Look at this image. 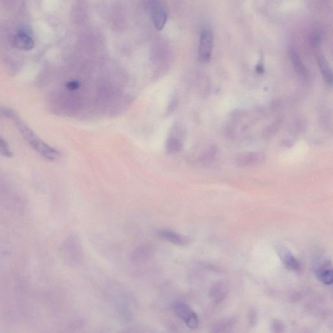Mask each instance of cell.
Returning a JSON list of instances; mask_svg holds the SVG:
<instances>
[{
    "mask_svg": "<svg viewBox=\"0 0 333 333\" xmlns=\"http://www.w3.org/2000/svg\"><path fill=\"white\" fill-rule=\"evenodd\" d=\"M0 115L14 121L19 131L33 149L46 159L54 160L60 157V153L38 138L33 130L21 120L18 114L11 109L0 108Z\"/></svg>",
    "mask_w": 333,
    "mask_h": 333,
    "instance_id": "cell-1",
    "label": "cell"
},
{
    "mask_svg": "<svg viewBox=\"0 0 333 333\" xmlns=\"http://www.w3.org/2000/svg\"><path fill=\"white\" fill-rule=\"evenodd\" d=\"M65 256L70 265L79 266L84 260V250L81 240L76 235L72 236L67 240L64 247Z\"/></svg>",
    "mask_w": 333,
    "mask_h": 333,
    "instance_id": "cell-2",
    "label": "cell"
},
{
    "mask_svg": "<svg viewBox=\"0 0 333 333\" xmlns=\"http://www.w3.org/2000/svg\"><path fill=\"white\" fill-rule=\"evenodd\" d=\"M177 317L183 321L186 326L191 329H198L199 319L198 315L186 303L177 302L173 307Z\"/></svg>",
    "mask_w": 333,
    "mask_h": 333,
    "instance_id": "cell-3",
    "label": "cell"
},
{
    "mask_svg": "<svg viewBox=\"0 0 333 333\" xmlns=\"http://www.w3.org/2000/svg\"><path fill=\"white\" fill-rule=\"evenodd\" d=\"M185 128L180 124H175L170 131L166 142V151L169 154H173L181 151L183 147L185 138Z\"/></svg>",
    "mask_w": 333,
    "mask_h": 333,
    "instance_id": "cell-4",
    "label": "cell"
},
{
    "mask_svg": "<svg viewBox=\"0 0 333 333\" xmlns=\"http://www.w3.org/2000/svg\"><path fill=\"white\" fill-rule=\"evenodd\" d=\"M213 35L211 31L205 30L202 31L199 46V60L203 63L210 62L213 50Z\"/></svg>",
    "mask_w": 333,
    "mask_h": 333,
    "instance_id": "cell-5",
    "label": "cell"
},
{
    "mask_svg": "<svg viewBox=\"0 0 333 333\" xmlns=\"http://www.w3.org/2000/svg\"><path fill=\"white\" fill-rule=\"evenodd\" d=\"M277 252L281 261H283L284 266L289 271L298 272L301 271V264L298 260L293 256L292 253L287 248L283 245H279L277 247Z\"/></svg>",
    "mask_w": 333,
    "mask_h": 333,
    "instance_id": "cell-6",
    "label": "cell"
},
{
    "mask_svg": "<svg viewBox=\"0 0 333 333\" xmlns=\"http://www.w3.org/2000/svg\"><path fill=\"white\" fill-rule=\"evenodd\" d=\"M157 236L165 241L177 245V246H186L190 243V239L186 236L170 229H162L158 231Z\"/></svg>",
    "mask_w": 333,
    "mask_h": 333,
    "instance_id": "cell-7",
    "label": "cell"
},
{
    "mask_svg": "<svg viewBox=\"0 0 333 333\" xmlns=\"http://www.w3.org/2000/svg\"><path fill=\"white\" fill-rule=\"evenodd\" d=\"M265 156L261 152H249L242 153L237 158V164L242 167H253L263 163Z\"/></svg>",
    "mask_w": 333,
    "mask_h": 333,
    "instance_id": "cell-8",
    "label": "cell"
},
{
    "mask_svg": "<svg viewBox=\"0 0 333 333\" xmlns=\"http://www.w3.org/2000/svg\"><path fill=\"white\" fill-rule=\"evenodd\" d=\"M150 16L157 30H162L166 23L167 15L164 7L159 2H152L150 6Z\"/></svg>",
    "mask_w": 333,
    "mask_h": 333,
    "instance_id": "cell-9",
    "label": "cell"
},
{
    "mask_svg": "<svg viewBox=\"0 0 333 333\" xmlns=\"http://www.w3.org/2000/svg\"><path fill=\"white\" fill-rule=\"evenodd\" d=\"M318 280L325 285H330L332 283V264L329 261L324 262L316 271Z\"/></svg>",
    "mask_w": 333,
    "mask_h": 333,
    "instance_id": "cell-10",
    "label": "cell"
},
{
    "mask_svg": "<svg viewBox=\"0 0 333 333\" xmlns=\"http://www.w3.org/2000/svg\"><path fill=\"white\" fill-rule=\"evenodd\" d=\"M14 43L16 47L24 50H30L35 46L33 38L25 31H19L16 34Z\"/></svg>",
    "mask_w": 333,
    "mask_h": 333,
    "instance_id": "cell-11",
    "label": "cell"
},
{
    "mask_svg": "<svg viewBox=\"0 0 333 333\" xmlns=\"http://www.w3.org/2000/svg\"><path fill=\"white\" fill-rule=\"evenodd\" d=\"M227 293V288L225 284L218 282L213 284L211 287L210 292V298L216 303H220L224 300Z\"/></svg>",
    "mask_w": 333,
    "mask_h": 333,
    "instance_id": "cell-12",
    "label": "cell"
},
{
    "mask_svg": "<svg viewBox=\"0 0 333 333\" xmlns=\"http://www.w3.org/2000/svg\"><path fill=\"white\" fill-rule=\"evenodd\" d=\"M317 61L318 65H319L321 73L322 76L324 77L325 82L328 84H331L332 82V70L329 66L325 57L322 54L317 55Z\"/></svg>",
    "mask_w": 333,
    "mask_h": 333,
    "instance_id": "cell-13",
    "label": "cell"
},
{
    "mask_svg": "<svg viewBox=\"0 0 333 333\" xmlns=\"http://www.w3.org/2000/svg\"><path fill=\"white\" fill-rule=\"evenodd\" d=\"M290 55L291 62H292L294 69L296 72L303 79H307V72L306 68L304 66L302 61L296 51L291 50Z\"/></svg>",
    "mask_w": 333,
    "mask_h": 333,
    "instance_id": "cell-14",
    "label": "cell"
},
{
    "mask_svg": "<svg viewBox=\"0 0 333 333\" xmlns=\"http://www.w3.org/2000/svg\"><path fill=\"white\" fill-rule=\"evenodd\" d=\"M219 154H220V151H219L218 148L212 146L210 148V149L202 155L201 162L203 164L206 165L213 164L218 160Z\"/></svg>",
    "mask_w": 333,
    "mask_h": 333,
    "instance_id": "cell-15",
    "label": "cell"
},
{
    "mask_svg": "<svg viewBox=\"0 0 333 333\" xmlns=\"http://www.w3.org/2000/svg\"><path fill=\"white\" fill-rule=\"evenodd\" d=\"M235 321L233 319H227L220 321L212 328L213 332H227L231 331L234 326Z\"/></svg>",
    "mask_w": 333,
    "mask_h": 333,
    "instance_id": "cell-16",
    "label": "cell"
},
{
    "mask_svg": "<svg viewBox=\"0 0 333 333\" xmlns=\"http://www.w3.org/2000/svg\"><path fill=\"white\" fill-rule=\"evenodd\" d=\"M150 254V250L147 246H142L138 248L133 251L132 255V260L137 261L138 260L142 261L143 259H147Z\"/></svg>",
    "mask_w": 333,
    "mask_h": 333,
    "instance_id": "cell-17",
    "label": "cell"
},
{
    "mask_svg": "<svg viewBox=\"0 0 333 333\" xmlns=\"http://www.w3.org/2000/svg\"><path fill=\"white\" fill-rule=\"evenodd\" d=\"M0 154L7 158H11L13 156V152H12L8 144H7L6 141L1 137H0Z\"/></svg>",
    "mask_w": 333,
    "mask_h": 333,
    "instance_id": "cell-18",
    "label": "cell"
},
{
    "mask_svg": "<svg viewBox=\"0 0 333 333\" xmlns=\"http://www.w3.org/2000/svg\"><path fill=\"white\" fill-rule=\"evenodd\" d=\"M271 329L273 332H283L285 331V326L280 320H275L271 323Z\"/></svg>",
    "mask_w": 333,
    "mask_h": 333,
    "instance_id": "cell-19",
    "label": "cell"
},
{
    "mask_svg": "<svg viewBox=\"0 0 333 333\" xmlns=\"http://www.w3.org/2000/svg\"><path fill=\"white\" fill-rule=\"evenodd\" d=\"M248 319L250 326L254 327L257 325L258 322V313L255 308H251L248 315Z\"/></svg>",
    "mask_w": 333,
    "mask_h": 333,
    "instance_id": "cell-20",
    "label": "cell"
},
{
    "mask_svg": "<svg viewBox=\"0 0 333 333\" xmlns=\"http://www.w3.org/2000/svg\"><path fill=\"white\" fill-rule=\"evenodd\" d=\"M177 104H178V101L176 96H174L173 98L171 99V101H170L169 105L168 108H167V113H171L173 112L175 110V109L177 108Z\"/></svg>",
    "mask_w": 333,
    "mask_h": 333,
    "instance_id": "cell-21",
    "label": "cell"
},
{
    "mask_svg": "<svg viewBox=\"0 0 333 333\" xmlns=\"http://www.w3.org/2000/svg\"><path fill=\"white\" fill-rule=\"evenodd\" d=\"M279 125L278 123H275L273 125L269 126V128H267L265 132L264 133L266 135V137H269V136L271 135L272 133H274L277 132V129L278 128Z\"/></svg>",
    "mask_w": 333,
    "mask_h": 333,
    "instance_id": "cell-22",
    "label": "cell"
},
{
    "mask_svg": "<svg viewBox=\"0 0 333 333\" xmlns=\"http://www.w3.org/2000/svg\"><path fill=\"white\" fill-rule=\"evenodd\" d=\"M66 86L70 91H74L79 88L80 83L77 81H70L67 83Z\"/></svg>",
    "mask_w": 333,
    "mask_h": 333,
    "instance_id": "cell-23",
    "label": "cell"
}]
</instances>
